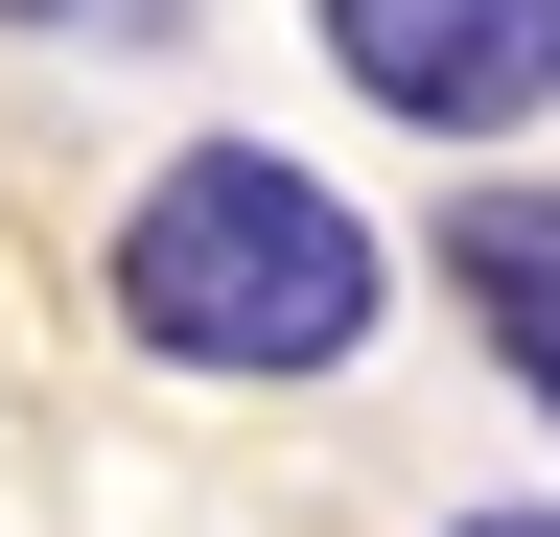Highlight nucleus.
<instances>
[{
	"instance_id": "3",
	"label": "nucleus",
	"mask_w": 560,
	"mask_h": 537,
	"mask_svg": "<svg viewBox=\"0 0 560 537\" xmlns=\"http://www.w3.org/2000/svg\"><path fill=\"white\" fill-rule=\"evenodd\" d=\"M444 281H467V327L514 374H560V187H467V211H444Z\"/></svg>"
},
{
	"instance_id": "6",
	"label": "nucleus",
	"mask_w": 560,
	"mask_h": 537,
	"mask_svg": "<svg viewBox=\"0 0 560 537\" xmlns=\"http://www.w3.org/2000/svg\"><path fill=\"white\" fill-rule=\"evenodd\" d=\"M537 397H560V374H537Z\"/></svg>"
},
{
	"instance_id": "1",
	"label": "nucleus",
	"mask_w": 560,
	"mask_h": 537,
	"mask_svg": "<svg viewBox=\"0 0 560 537\" xmlns=\"http://www.w3.org/2000/svg\"><path fill=\"white\" fill-rule=\"evenodd\" d=\"M117 327L164 374H350L374 351V304H397V257H374V211H350L327 164H280V141H187L164 187L117 211Z\"/></svg>"
},
{
	"instance_id": "5",
	"label": "nucleus",
	"mask_w": 560,
	"mask_h": 537,
	"mask_svg": "<svg viewBox=\"0 0 560 537\" xmlns=\"http://www.w3.org/2000/svg\"><path fill=\"white\" fill-rule=\"evenodd\" d=\"M0 24H70V0H0Z\"/></svg>"
},
{
	"instance_id": "2",
	"label": "nucleus",
	"mask_w": 560,
	"mask_h": 537,
	"mask_svg": "<svg viewBox=\"0 0 560 537\" xmlns=\"http://www.w3.org/2000/svg\"><path fill=\"white\" fill-rule=\"evenodd\" d=\"M327 71L420 141H514L560 94V0H327Z\"/></svg>"
},
{
	"instance_id": "4",
	"label": "nucleus",
	"mask_w": 560,
	"mask_h": 537,
	"mask_svg": "<svg viewBox=\"0 0 560 537\" xmlns=\"http://www.w3.org/2000/svg\"><path fill=\"white\" fill-rule=\"evenodd\" d=\"M444 537H560V514H444Z\"/></svg>"
}]
</instances>
